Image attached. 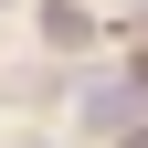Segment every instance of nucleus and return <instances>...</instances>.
Masks as SVG:
<instances>
[{"instance_id": "f257e3e1", "label": "nucleus", "mask_w": 148, "mask_h": 148, "mask_svg": "<svg viewBox=\"0 0 148 148\" xmlns=\"http://www.w3.org/2000/svg\"><path fill=\"white\" fill-rule=\"evenodd\" d=\"M42 42H53V53H85V42H95V21H85L74 0H42Z\"/></svg>"}, {"instance_id": "f03ea898", "label": "nucleus", "mask_w": 148, "mask_h": 148, "mask_svg": "<svg viewBox=\"0 0 148 148\" xmlns=\"http://www.w3.org/2000/svg\"><path fill=\"white\" fill-rule=\"evenodd\" d=\"M116 148H148V127H127V138H116Z\"/></svg>"}]
</instances>
